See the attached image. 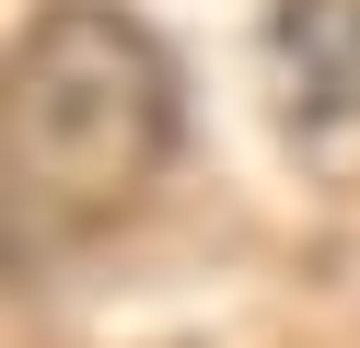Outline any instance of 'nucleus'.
Returning a JSON list of instances; mask_svg holds the SVG:
<instances>
[{
    "mask_svg": "<svg viewBox=\"0 0 360 348\" xmlns=\"http://www.w3.org/2000/svg\"><path fill=\"white\" fill-rule=\"evenodd\" d=\"M12 232L82 244L186 162V70L128 0H47L0 70Z\"/></svg>",
    "mask_w": 360,
    "mask_h": 348,
    "instance_id": "1",
    "label": "nucleus"
},
{
    "mask_svg": "<svg viewBox=\"0 0 360 348\" xmlns=\"http://www.w3.org/2000/svg\"><path fill=\"white\" fill-rule=\"evenodd\" d=\"M267 105L314 162L360 139V0H279L267 12Z\"/></svg>",
    "mask_w": 360,
    "mask_h": 348,
    "instance_id": "2",
    "label": "nucleus"
}]
</instances>
